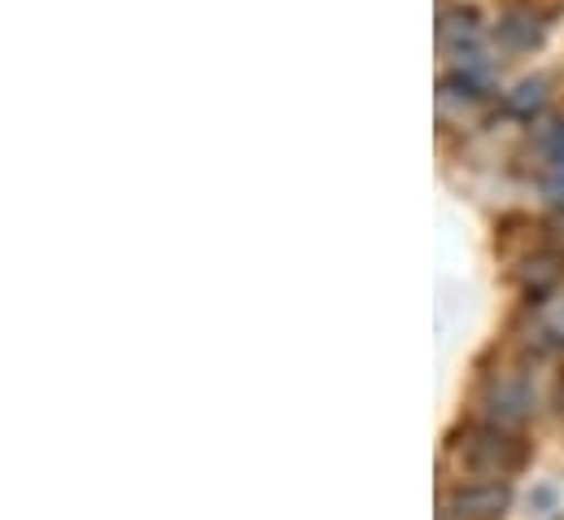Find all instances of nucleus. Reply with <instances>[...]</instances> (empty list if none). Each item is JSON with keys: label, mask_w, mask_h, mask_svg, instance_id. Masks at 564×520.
<instances>
[{"label": "nucleus", "mask_w": 564, "mask_h": 520, "mask_svg": "<svg viewBox=\"0 0 564 520\" xmlns=\"http://www.w3.org/2000/svg\"><path fill=\"white\" fill-rule=\"evenodd\" d=\"M499 35H503L508 48H530L539 40V18L534 13H508L499 22Z\"/></svg>", "instance_id": "obj_3"}, {"label": "nucleus", "mask_w": 564, "mask_h": 520, "mask_svg": "<svg viewBox=\"0 0 564 520\" xmlns=\"http://www.w3.org/2000/svg\"><path fill=\"white\" fill-rule=\"evenodd\" d=\"M455 503H459V508H468V512H459V517L490 520V517H499V512H503L508 495H503L499 486H486V490H459V495H455Z\"/></svg>", "instance_id": "obj_2"}, {"label": "nucleus", "mask_w": 564, "mask_h": 520, "mask_svg": "<svg viewBox=\"0 0 564 520\" xmlns=\"http://www.w3.org/2000/svg\"><path fill=\"white\" fill-rule=\"evenodd\" d=\"M543 101H547V84H543V79H525V84L517 88V97H508V110H512V115H534Z\"/></svg>", "instance_id": "obj_4"}, {"label": "nucleus", "mask_w": 564, "mask_h": 520, "mask_svg": "<svg viewBox=\"0 0 564 520\" xmlns=\"http://www.w3.org/2000/svg\"><path fill=\"white\" fill-rule=\"evenodd\" d=\"M437 40H442V48H446V53L468 57V53H477L481 26L473 22V13H446V18H442V26H437Z\"/></svg>", "instance_id": "obj_1"}]
</instances>
